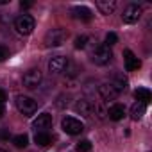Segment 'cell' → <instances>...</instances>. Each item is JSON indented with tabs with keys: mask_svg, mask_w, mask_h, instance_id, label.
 Here are the masks:
<instances>
[{
	"mask_svg": "<svg viewBox=\"0 0 152 152\" xmlns=\"http://www.w3.org/2000/svg\"><path fill=\"white\" fill-rule=\"evenodd\" d=\"M66 38H68L66 29L56 27V29H52V31H48V32L45 34V45H47V47H61V45L66 41Z\"/></svg>",
	"mask_w": 152,
	"mask_h": 152,
	"instance_id": "obj_1",
	"label": "cell"
},
{
	"mask_svg": "<svg viewBox=\"0 0 152 152\" xmlns=\"http://www.w3.org/2000/svg\"><path fill=\"white\" fill-rule=\"evenodd\" d=\"M111 59H113V52H111V48H109L107 45H99V47H95V50L91 52V61H93L95 64H99V66L109 64Z\"/></svg>",
	"mask_w": 152,
	"mask_h": 152,
	"instance_id": "obj_2",
	"label": "cell"
},
{
	"mask_svg": "<svg viewBox=\"0 0 152 152\" xmlns=\"http://www.w3.org/2000/svg\"><path fill=\"white\" fill-rule=\"evenodd\" d=\"M16 107L22 115L25 116H32L36 111H38V102L31 97H25V95H18L16 97Z\"/></svg>",
	"mask_w": 152,
	"mask_h": 152,
	"instance_id": "obj_3",
	"label": "cell"
},
{
	"mask_svg": "<svg viewBox=\"0 0 152 152\" xmlns=\"http://www.w3.org/2000/svg\"><path fill=\"white\" fill-rule=\"evenodd\" d=\"M34 27H36V22H34V18L29 16V15H22V16H18V18L15 20V29H16L18 34L29 36V34L34 31Z\"/></svg>",
	"mask_w": 152,
	"mask_h": 152,
	"instance_id": "obj_4",
	"label": "cell"
},
{
	"mask_svg": "<svg viewBox=\"0 0 152 152\" xmlns=\"http://www.w3.org/2000/svg\"><path fill=\"white\" fill-rule=\"evenodd\" d=\"M61 127H63V131L66 134H72V136L81 134L84 131V124L81 120H77V118H73V116H64L63 122H61Z\"/></svg>",
	"mask_w": 152,
	"mask_h": 152,
	"instance_id": "obj_5",
	"label": "cell"
},
{
	"mask_svg": "<svg viewBox=\"0 0 152 152\" xmlns=\"http://www.w3.org/2000/svg\"><path fill=\"white\" fill-rule=\"evenodd\" d=\"M41 81H43V75H41L39 68H31V70H27L25 75H23V86H25L27 90L38 88V86L41 84Z\"/></svg>",
	"mask_w": 152,
	"mask_h": 152,
	"instance_id": "obj_6",
	"label": "cell"
},
{
	"mask_svg": "<svg viewBox=\"0 0 152 152\" xmlns=\"http://www.w3.org/2000/svg\"><path fill=\"white\" fill-rule=\"evenodd\" d=\"M141 16V7L138 4H129L125 9H124V15H122V20L125 23H136Z\"/></svg>",
	"mask_w": 152,
	"mask_h": 152,
	"instance_id": "obj_7",
	"label": "cell"
},
{
	"mask_svg": "<svg viewBox=\"0 0 152 152\" xmlns=\"http://www.w3.org/2000/svg\"><path fill=\"white\" fill-rule=\"evenodd\" d=\"M68 64L70 63L64 56H56L48 61V70H50V73H63L68 68Z\"/></svg>",
	"mask_w": 152,
	"mask_h": 152,
	"instance_id": "obj_8",
	"label": "cell"
},
{
	"mask_svg": "<svg viewBox=\"0 0 152 152\" xmlns=\"http://www.w3.org/2000/svg\"><path fill=\"white\" fill-rule=\"evenodd\" d=\"M99 95L102 97V100H115L120 93L115 90V86L111 83H104L99 86Z\"/></svg>",
	"mask_w": 152,
	"mask_h": 152,
	"instance_id": "obj_9",
	"label": "cell"
},
{
	"mask_svg": "<svg viewBox=\"0 0 152 152\" xmlns=\"http://www.w3.org/2000/svg\"><path fill=\"white\" fill-rule=\"evenodd\" d=\"M75 111L83 116H91L93 115V102H90L88 99H79L75 102Z\"/></svg>",
	"mask_w": 152,
	"mask_h": 152,
	"instance_id": "obj_10",
	"label": "cell"
},
{
	"mask_svg": "<svg viewBox=\"0 0 152 152\" xmlns=\"http://www.w3.org/2000/svg\"><path fill=\"white\" fill-rule=\"evenodd\" d=\"M124 57H125V70H127V72H134V70H138V68L141 66L140 59H138L131 50H124Z\"/></svg>",
	"mask_w": 152,
	"mask_h": 152,
	"instance_id": "obj_11",
	"label": "cell"
},
{
	"mask_svg": "<svg viewBox=\"0 0 152 152\" xmlns=\"http://www.w3.org/2000/svg\"><path fill=\"white\" fill-rule=\"evenodd\" d=\"M72 13H73V16L77 18V20H84V22H90V20L93 18L91 9L86 7V6H77V7H73Z\"/></svg>",
	"mask_w": 152,
	"mask_h": 152,
	"instance_id": "obj_12",
	"label": "cell"
},
{
	"mask_svg": "<svg viewBox=\"0 0 152 152\" xmlns=\"http://www.w3.org/2000/svg\"><path fill=\"white\" fill-rule=\"evenodd\" d=\"M34 129H41V131H45V129H48L50 125H52V115H48V113H41L36 120H34Z\"/></svg>",
	"mask_w": 152,
	"mask_h": 152,
	"instance_id": "obj_13",
	"label": "cell"
},
{
	"mask_svg": "<svg viewBox=\"0 0 152 152\" xmlns=\"http://www.w3.org/2000/svg\"><path fill=\"white\" fill-rule=\"evenodd\" d=\"M97 9L102 15H111L116 9V2L115 0H97Z\"/></svg>",
	"mask_w": 152,
	"mask_h": 152,
	"instance_id": "obj_14",
	"label": "cell"
},
{
	"mask_svg": "<svg viewBox=\"0 0 152 152\" xmlns=\"http://www.w3.org/2000/svg\"><path fill=\"white\" fill-rule=\"evenodd\" d=\"M124 115H125V107H124L122 104H113V106L107 109V116H109L111 120H115V122L122 120Z\"/></svg>",
	"mask_w": 152,
	"mask_h": 152,
	"instance_id": "obj_15",
	"label": "cell"
},
{
	"mask_svg": "<svg viewBox=\"0 0 152 152\" xmlns=\"http://www.w3.org/2000/svg\"><path fill=\"white\" fill-rule=\"evenodd\" d=\"M134 97H136V100L138 102H141V104H148L150 102V99H152V93L147 90V88H138L136 91H134Z\"/></svg>",
	"mask_w": 152,
	"mask_h": 152,
	"instance_id": "obj_16",
	"label": "cell"
},
{
	"mask_svg": "<svg viewBox=\"0 0 152 152\" xmlns=\"http://www.w3.org/2000/svg\"><path fill=\"white\" fill-rule=\"evenodd\" d=\"M145 111H147V106L141 104V102H136V104H132V107H131V118H132V120H140V118L145 115Z\"/></svg>",
	"mask_w": 152,
	"mask_h": 152,
	"instance_id": "obj_17",
	"label": "cell"
},
{
	"mask_svg": "<svg viewBox=\"0 0 152 152\" xmlns=\"http://www.w3.org/2000/svg\"><path fill=\"white\" fill-rule=\"evenodd\" d=\"M34 141H36L38 145H41V147H48L50 141H52V138H50V134H48L47 131H39V132H36V136H34Z\"/></svg>",
	"mask_w": 152,
	"mask_h": 152,
	"instance_id": "obj_18",
	"label": "cell"
},
{
	"mask_svg": "<svg viewBox=\"0 0 152 152\" xmlns=\"http://www.w3.org/2000/svg\"><path fill=\"white\" fill-rule=\"evenodd\" d=\"M13 143H15V147H18V148H25V147L29 145V136H27V134H16V136L13 138Z\"/></svg>",
	"mask_w": 152,
	"mask_h": 152,
	"instance_id": "obj_19",
	"label": "cell"
},
{
	"mask_svg": "<svg viewBox=\"0 0 152 152\" xmlns=\"http://www.w3.org/2000/svg\"><path fill=\"white\" fill-rule=\"evenodd\" d=\"M93 113L97 115V118H99V120H104V118L107 116V109L104 107V104H102V102L93 104Z\"/></svg>",
	"mask_w": 152,
	"mask_h": 152,
	"instance_id": "obj_20",
	"label": "cell"
},
{
	"mask_svg": "<svg viewBox=\"0 0 152 152\" xmlns=\"http://www.w3.org/2000/svg\"><path fill=\"white\" fill-rule=\"evenodd\" d=\"M111 84L115 86V90H116L118 93H120V91H124V90L127 88V81L122 77V75H116V77L113 79V83H111Z\"/></svg>",
	"mask_w": 152,
	"mask_h": 152,
	"instance_id": "obj_21",
	"label": "cell"
},
{
	"mask_svg": "<svg viewBox=\"0 0 152 152\" xmlns=\"http://www.w3.org/2000/svg\"><path fill=\"white\" fill-rule=\"evenodd\" d=\"M91 150V143L88 140H83L77 143V152H90Z\"/></svg>",
	"mask_w": 152,
	"mask_h": 152,
	"instance_id": "obj_22",
	"label": "cell"
},
{
	"mask_svg": "<svg viewBox=\"0 0 152 152\" xmlns=\"http://www.w3.org/2000/svg\"><path fill=\"white\" fill-rule=\"evenodd\" d=\"M86 43H88V36H84V34L75 38V48H84Z\"/></svg>",
	"mask_w": 152,
	"mask_h": 152,
	"instance_id": "obj_23",
	"label": "cell"
},
{
	"mask_svg": "<svg viewBox=\"0 0 152 152\" xmlns=\"http://www.w3.org/2000/svg\"><path fill=\"white\" fill-rule=\"evenodd\" d=\"M116 41H118V36H116L115 32H107V34H106V45H107L109 48H111Z\"/></svg>",
	"mask_w": 152,
	"mask_h": 152,
	"instance_id": "obj_24",
	"label": "cell"
},
{
	"mask_svg": "<svg viewBox=\"0 0 152 152\" xmlns=\"http://www.w3.org/2000/svg\"><path fill=\"white\" fill-rule=\"evenodd\" d=\"M7 57H9V48H7V47H4V45H0V63L6 61Z\"/></svg>",
	"mask_w": 152,
	"mask_h": 152,
	"instance_id": "obj_25",
	"label": "cell"
},
{
	"mask_svg": "<svg viewBox=\"0 0 152 152\" xmlns=\"http://www.w3.org/2000/svg\"><path fill=\"white\" fill-rule=\"evenodd\" d=\"M56 106H57V107H64V106H68V97H64V95L57 97V102H56Z\"/></svg>",
	"mask_w": 152,
	"mask_h": 152,
	"instance_id": "obj_26",
	"label": "cell"
},
{
	"mask_svg": "<svg viewBox=\"0 0 152 152\" xmlns=\"http://www.w3.org/2000/svg\"><path fill=\"white\" fill-rule=\"evenodd\" d=\"M9 129H0V140H9Z\"/></svg>",
	"mask_w": 152,
	"mask_h": 152,
	"instance_id": "obj_27",
	"label": "cell"
},
{
	"mask_svg": "<svg viewBox=\"0 0 152 152\" xmlns=\"http://www.w3.org/2000/svg\"><path fill=\"white\" fill-rule=\"evenodd\" d=\"M6 100H7V93L4 90H0V104H4Z\"/></svg>",
	"mask_w": 152,
	"mask_h": 152,
	"instance_id": "obj_28",
	"label": "cell"
},
{
	"mask_svg": "<svg viewBox=\"0 0 152 152\" xmlns=\"http://www.w3.org/2000/svg\"><path fill=\"white\" fill-rule=\"evenodd\" d=\"M31 6H32L31 2H23V0H22V2H20V7H22V9H29Z\"/></svg>",
	"mask_w": 152,
	"mask_h": 152,
	"instance_id": "obj_29",
	"label": "cell"
},
{
	"mask_svg": "<svg viewBox=\"0 0 152 152\" xmlns=\"http://www.w3.org/2000/svg\"><path fill=\"white\" fill-rule=\"evenodd\" d=\"M4 115H6V106H4V104H0V118H2Z\"/></svg>",
	"mask_w": 152,
	"mask_h": 152,
	"instance_id": "obj_30",
	"label": "cell"
},
{
	"mask_svg": "<svg viewBox=\"0 0 152 152\" xmlns=\"http://www.w3.org/2000/svg\"><path fill=\"white\" fill-rule=\"evenodd\" d=\"M0 152H7V150H4V148H0Z\"/></svg>",
	"mask_w": 152,
	"mask_h": 152,
	"instance_id": "obj_31",
	"label": "cell"
}]
</instances>
